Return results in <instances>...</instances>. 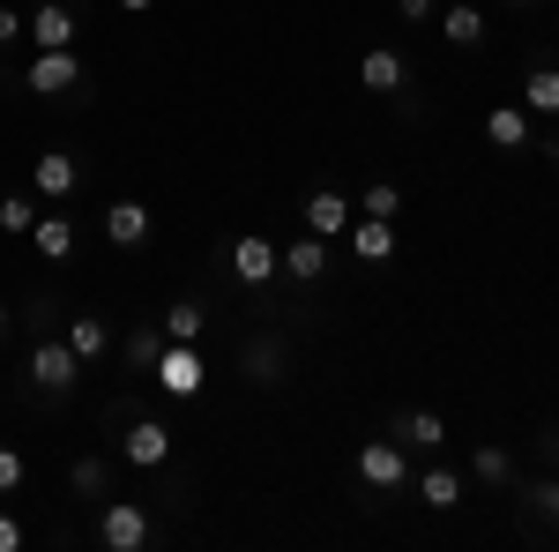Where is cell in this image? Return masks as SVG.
<instances>
[{
  "label": "cell",
  "instance_id": "25",
  "mask_svg": "<svg viewBox=\"0 0 559 552\" xmlns=\"http://www.w3.org/2000/svg\"><path fill=\"white\" fill-rule=\"evenodd\" d=\"M522 522L537 530H559V478H537V485H522Z\"/></svg>",
  "mask_w": 559,
  "mask_h": 552
},
{
  "label": "cell",
  "instance_id": "3",
  "mask_svg": "<svg viewBox=\"0 0 559 552\" xmlns=\"http://www.w3.org/2000/svg\"><path fill=\"white\" fill-rule=\"evenodd\" d=\"M358 485L366 493H403L411 485V448L388 433V441H358Z\"/></svg>",
  "mask_w": 559,
  "mask_h": 552
},
{
  "label": "cell",
  "instance_id": "17",
  "mask_svg": "<svg viewBox=\"0 0 559 552\" xmlns=\"http://www.w3.org/2000/svg\"><path fill=\"white\" fill-rule=\"evenodd\" d=\"M403 448H418V456H432V448H448V419L440 411H395V425H388Z\"/></svg>",
  "mask_w": 559,
  "mask_h": 552
},
{
  "label": "cell",
  "instance_id": "23",
  "mask_svg": "<svg viewBox=\"0 0 559 552\" xmlns=\"http://www.w3.org/2000/svg\"><path fill=\"white\" fill-rule=\"evenodd\" d=\"M157 329H165L173 343H202V329H210V306H202V298H173Z\"/></svg>",
  "mask_w": 559,
  "mask_h": 552
},
{
  "label": "cell",
  "instance_id": "28",
  "mask_svg": "<svg viewBox=\"0 0 559 552\" xmlns=\"http://www.w3.org/2000/svg\"><path fill=\"white\" fill-rule=\"evenodd\" d=\"M68 485H75L83 501H105V493H112V463H105V456H83V463L68 470Z\"/></svg>",
  "mask_w": 559,
  "mask_h": 552
},
{
  "label": "cell",
  "instance_id": "11",
  "mask_svg": "<svg viewBox=\"0 0 559 552\" xmlns=\"http://www.w3.org/2000/svg\"><path fill=\"white\" fill-rule=\"evenodd\" d=\"M299 216H306V232H313V239H344L350 216H358V202L336 195V187H313V195L299 202Z\"/></svg>",
  "mask_w": 559,
  "mask_h": 552
},
{
  "label": "cell",
  "instance_id": "24",
  "mask_svg": "<svg viewBox=\"0 0 559 552\" xmlns=\"http://www.w3.org/2000/svg\"><path fill=\"white\" fill-rule=\"evenodd\" d=\"M463 478H477V485H515V456L500 448V441H477L471 448V470Z\"/></svg>",
  "mask_w": 559,
  "mask_h": 552
},
{
  "label": "cell",
  "instance_id": "26",
  "mask_svg": "<svg viewBox=\"0 0 559 552\" xmlns=\"http://www.w3.org/2000/svg\"><path fill=\"white\" fill-rule=\"evenodd\" d=\"M38 195H31V187H23V195H0V232H8V239H31V224H38Z\"/></svg>",
  "mask_w": 559,
  "mask_h": 552
},
{
  "label": "cell",
  "instance_id": "12",
  "mask_svg": "<svg viewBox=\"0 0 559 552\" xmlns=\"http://www.w3.org/2000/svg\"><path fill=\"white\" fill-rule=\"evenodd\" d=\"M150 232H157V216H150V202H105V239L120 247V255H134V247H150Z\"/></svg>",
  "mask_w": 559,
  "mask_h": 552
},
{
  "label": "cell",
  "instance_id": "31",
  "mask_svg": "<svg viewBox=\"0 0 559 552\" xmlns=\"http://www.w3.org/2000/svg\"><path fill=\"white\" fill-rule=\"evenodd\" d=\"M8 45H23V15H15V8L0 0V52H8Z\"/></svg>",
  "mask_w": 559,
  "mask_h": 552
},
{
  "label": "cell",
  "instance_id": "22",
  "mask_svg": "<svg viewBox=\"0 0 559 552\" xmlns=\"http://www.w3.org/2000/svg\"><path fill=\"white\" fill-rule=\"evenodd\" d=\"M68 343H75V359H105V351H112V321H105V314H68Z\"/></svg>",
  "mask_w": 559,
  "mask_h": 552
},
{
  "label": "cell",
  "instance_id": "8",
  "mask_svg": "<svg viewBox=\"0 0 559 552\" xmlns=\"http://www.w3.org/2000/svg\"><path fill=\"white\" fill-rule=\"evenodd\" d=\"M224 261H231V277H239L247 292H261V284H276V277H284V261H276V247H269L261 232H239Z\"/></svg>",
  "mask_w": 559,
  "mask_h": 552
},
{
  "label": "cell",
  "instance_id": "14",
  "mask_svg": "<svg viewBox=\"0 0 559 552\" xmlns=\"http://www.w3.org/2000/svg\"><path fill=\"white\" fill-rule=\"evenodd\" d=\"M485 142H492L500 157H515V150L537 142V120H530L522 105H492V113H485Z\"/></svg>",
  "mask_w": 559,
  "mask_h": 552
},
{
  "label": "cell",
  "instance_id": "20",
  "mask_svg": "<svg viewBox=\"0 0 559 552\" xmlns=\"http://www.w3.org/2000/svg\"><path fill=\"white\" fill-rule=\"evenodd\" d=\"M239 374H247L254 388H276V381H284V337H254V343H247V359H239Z\"/></svg>",
  "mask_w": 559,
  "mask_h": 552
},
{
  "label": "cell",
  "instance_id": "13",
  "mask_svg": "<svg viewBox=\"0 0 559 552\" xmlns=\"http://www.w3.org/2000/svg\"><path fill=\"white\" fill-rule=\"evenodd\" d=\"M485 31H492V23H485V8H477V0H440V38L455 45V52H477Z\"/></svg>",
  "mask_w": 559,
  "mask_h": 552
},
{
  "label": "cell",
  "instance_id": "9",
  "mask_svg": "<svg viewBox=\"0 0 559 552\" xmlns=\"http://www.w3.org/2000/svg\"><path fill=\"white\" fill-rule=\"evenodd\" d=\"M75 31H83V23H75V8H68V0H38V8L23 15V38L38 45V52H60V45H75Z\"/></svg>",
  "mask_w": 559,
  "mask_h": 552
},
{
  "label": "cell",
  "instance_id": "6",
  "mask_svg": "<svg viewBox=\"0 0 559 552\" xmlns=\"http://www.w3.org/2000/svg\"><path fill=\"white\" fill-rule=\"evenodd\" d=\"M120 463L165 470V463H173V425H165V419H128V425H120Z\"/></svg>",
  "mask_w": 559,
  "mask_h": 552
},
{
  "label": "cell",
  "instance_id": "16",
  "mask_svg": "<svg viewBox=\"0 0 559 552\" xmlns=\"http://www.w3.org/2000/svg\"><path fill=\"white\" fill-rule=\"evenodd\" d=\"M31 247H38V261H75V224H68V210H38V224H31Z\"/></svg>",
  "mask_w": 559,
  "mask_h": 552
},
{
  "label": "cell",
  "instance_id": "10",
  "mask_svg": "<svg viewBox=\"0 0 559 552\" xmlns=\"http://www.w3.org/2000/svg\"><path fill=\"white\" fill-rule=\"evenodd\" d=\"M75 187H83V165H75L68 150H38V157H31V195H38V202H68Z\"/></svg>",
  "mask_w": 559,
  "mask_h": 552
},
{
  "label": "cell",
  "instance_id": "19",
  "mask_svg": "<svg viewBox=\"0 0 559 552\" xmlns=\"http://www.w3.org/2000/svg\"><path fill=\"white\" fill-rule=\"evenodd\" d=\"M522 113H530V120H559V68L552 60H537V68L522 75Z\"/></svg>",
  "mask_w": 559,
  "mask_h": 552
},
{
  "label": "cell",
  "instance_id": "32",
  "mask_svg": "<svg viewBox=\"0 0 559 552\" xmlns=\"http://www.w3.org/2000/svg\"><path fill=\"white\" fill-rule=\"evenodd\" d=\"M0 552H23V522H15L8 508H0Z\"/></svg>",
  "mask_w": 559,
  "mask_h": 552
},
{
  "label": "cell",
  "instance_id": "5",
  "mask_svg": "<svg viewBox=\"0 0 559 552\" xmlns=\"http://www.w3.org/2000/svg\"><path fill=\"white\" fill-rule=\"evenodd\" d=\"M23 90H31V97H68V90H83V60H75V45H60V52H31Z\"/></svg>",
  "mask_w": 559,
  "mask_h": 552
},
{
  "label": "cell",
  "instance_id": "1",
  "mask_svg": "<svg viewBox=\"0 0 559 552\" xmlns=\"http://www.w3.org/2000/svg\"><path fill=\"white\" fill-rule=\"evenodd\" d=\"M75 381H83L75 343L52 337V329H38V343H31V388H38V396H75Z\"/></svg>",
  "mask_w": 559,
  "mask_h": 552
},
{
  "label": "cell",
  "instance_id": "35",
  "mask_svg": "<svg viewBox=\"0 0 559 552\" xmlns=\"http://www.w3.org/2000/svg\"><path fill=\"white\" fill-rule=\"evenodd\" d=\"M112 8H120V15H150L157 0H112Z\"/></svg>",
  "mask_w": 559,
  "mask_h": 552
},
{
  "label": "cell",
  "instance_id": "27",
  "mask_svg": "<svg viewBox=\"0 0 559 552\" xmlns=\"http://www.w3.org/2000/svg\"><path fill=\"white\" fill-rule=\"evenodd\" d=\"M403 210H411V202H403V187H395V179H373V187L358 195V216H381V224H395Z\"/></svg>",
  "mask_w": 559,
  "mask_h": 552
},
{
  "label": "cell",
  "instance_id": "29",
  "mask_svg": "<svg viewBox=\"0 0 559 552\" xmlns=\"http://www.w3.org/2000/svg\"><path fill=\"white\" fill-rule=\"evenodd\" d=\"M157 351H165V329H134V337L120 343V359H128L134 374H150V366H157Z\"/></svg>",
  "mask_w": 559,
  "mask_h": 552
},
{
  "label": "cell",
  "instance_id": "34",
  "mask_svg": "<svg viewBox=\"0 0 559 552\" xmlns=\"http://www.w3.org/2000/svg\"><path fill=\"white\" fill-rule=\"evenodd\" d=\"M537 448H545V463H559V425H545V433H537Z\"/></svg>",
  "mask_w": 559,
  "mask_h": 552
},
{
  "label": "cell",
  "instance_id": "38",
  "mask_svg": "<svg viewBox=\"0 0 559 552\" xmlns=\"http://www.w3.org/2000/svg\"><path fill=\"white\" fill-rule=\"evenodd\" d=\"M515 8H522V0H515Z\"/></svg>",
  "mask_w": 559,
  "mask_h": 552
},
{
  "label": "cell",
  "instance_id": "18",
  "mask_svg": "<svg viewBox=\"0 0 559 552\" xmlns=\"http://www.w3.org/2000/svg\"><path fill=\"white\" fill-rule=\"evenodd\" d=\"M350 255L366 261V269L395 261V224H381V216H350Z\"/></svg>",
  "mask_w": 559,
  "mask_h": 552
},
{
  "label": "cell",
  "instance_id": "33",
  "mask_svg": "<svg viewBox=\"0 0 559 552\" xmlns=\"http://www.w3.org/2000/svg\"><path fill=\"white\" fill-rule=\"evenodd\" d=\"M395 8H403L411 23H432V15H440V0H395Z\"/></svg>",
  "mask_w": 559,
  "mask_h": 552
},
{
  "label": "cell",
  "instance_id": "2",
  "mask_svg": "<svg viewBox=\"0 0 559 552\" xmlns=\"http://www.w3.org/2000/svg\"><path fill=\"white\" fill-rule=\"evenodd\" d=\"M150 381L165 388V396H202L210 388V359H202V343H173L165 337V351H157V366H150Z\"/></svg>",
  "mask_w": 559,
  "mask_h": 552
},
{
  "label": "cell",
  "instance_id": "21",
  "mask_svg": "<svg viewBox=\"0 0 559 552\" xmlns=\"http://www.w3.org/2000/svg\"><path fill=\"white\" fill-rule=\"evenodd\" d=\"M463 485H471V478H463V470H448V463H432L426 478H418V501H426L432 515H448V508H463Z\"/></svg>",
  "mask_w": 559,
  "mask_h": 552
},
{
  "label": "cell",
  "instance_id": "4",
  "mask_svg": "<svg viewBox=\"0 0 559 552\" xmlns=\"http://www.w3.org/2000/svg\"><path fill=\"white\" fill-rule=\"evenodd\" d=\"M97 545L142 552V545H157V522H150L142 501H105V515H97Z\"/></svg>",
  "mask_w": 559,
  "mask_h": 552
},
{
  "label": "cell",
  "instance_id": "37",
  "mask_svg": "<svg viewBox=\"0 0 559 552\" xmlns=\"http://www.w3.org/2000/svg\"><path fill=\"white\" fill-rule=\"evenodd\" d=\"M552 172H559V150H552Z\"/></svg>",
  "mask_w": 559,
  "mask_h": 552
},
{
  "label": "cell",
  "instance_id": "15",
  "mask_svg": "<svg viewBox=\"0 0 559 552\" xmlns=\"http://www.w3.org/2000/svg\"><path fill=\"white\" fill-rule=\"evenodd\" d=\"M276 261H284V277H292V284H321V277H329V239L299 232L292 247H276Z\"/></svg>",
  "mask_w": 559,
  "mask_h": 552
},
{
  "label": "cell",
  "instance_id": "7",
  "mask_svg": "<svg viewBox=\"0 0 559 552\" xmlns=\"http://www.w3.org/2000/svg\"><path fill=\"white\" fill-rule=\"evenodd\" d=\"M358 90H366V97H395V90H411V60H403L395 45H366V52H358Z\"/></svg>",
  "mask_w": 559,
  "mask_h": 552
},
{
  "label": "cell",
  "instance_id": "30",
  "mask_svg": "<svg viewBox=\"0 0 559 552\" xmlns=\"http://www.w3.org/2000/svg\"><path fill=\"white\" fill-rule=\"evenodd\" d=\"M23 478H31L23 448H8V441H0V501H15V493H23Z\"/></svg>",
  "mask_w": 559,
  "mask_h": 552
},
{
  "label": "cell",
  "instance_id": "36",
  "mask_svg": "<svg viewBox=\"0 0 559 552\" xmlns=\"http://www.w3.org/2000/svg\"><path fill=\"white\" fill-rule=\"evenodd\" d=\"M8 329H15V306H8V298H0V337H8Z\"/></svg>",
  "mask_w": 559,
  "mask_h": 552
}]
</instances>
